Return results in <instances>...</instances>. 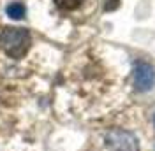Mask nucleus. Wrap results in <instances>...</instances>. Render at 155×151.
Segmentation results:
<instances>
[{
  "instance_id": "1",
  "label": "nucleus",
  "mask_w": 155,
  "mask_h": 151,
  "mask_svg": "<svg viewBox=\"0 0 155 151\" xmlns=\"http://www.w3.org/2000/svg\"><path fill=\"white\" fill-rule=\"evenodd\" d=\"M32 46V37L28 30L19 28V27H5L0 34V47L7 56L19 60L28 53Z\"/></svg>"
},
{
  "instance_id": "2",
  "label": "nucleus",
  "mask_w": 155,
  "mask_h": 151,
  "mask_svg": "<svg viewBox=\"0 0 155 151\" xmlns=\"http://www.w3.org/2000/svg\"><path fill=\"white\" fill-rule=\"evenodd\" d=\"M106 148L109 151H139V144L130 132L113 128L106 133Z\"/></svg>"
},
{
  "instance_id": "3",
  "label": "nucleus",
  "mask_w": 155,
  "mask_h": 151,
  "mask_svg": "<svg viewBox=\"0 0 155 151\" xmlns=\"http://www.w3.org/2000/svg\"><path fill=\"white\" fill-rule=\"evenodd\" d=\"M155 83V70L150 63H137L134 69V86L139 92H148Z\"/></svg>"
},
{
  "instance_id": "4",
  "label": "nucleus",
  "mask_w": 155,
  "mask_h": 151,
  "mask_svg": "<svg viewBox=\"0 0 155 151\" xmlns=\"http://www.w3.org/2000/svg\"><path fill=\"white\" fill-rule=\"evenodd\" d=\"M7 16L12 19H21L25 16V5L19 4V2H14V4L7 5Z\"/></svg>"
},
{
  "instance_id": "5",
  "label": "nucleus",
  "mask_w": 155,
  "mask_h": 151,
  "mask_svg": "<svg viewBox=\"0 0 155 151\" xmlns=\"http://www.w3.org/2000/svg\"><path fill=\"white\" fill-rule=\"evenodd\" d=\"M53 2H55V5L58 9L62 11H74L81 5L83 0H53Z\"/></svg>"
}]
</instances>
